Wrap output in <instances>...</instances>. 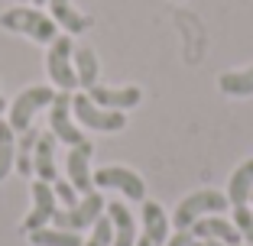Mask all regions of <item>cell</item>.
I'll use <instances>...</instances> for the list:
<instances>
[{"mask_svg": "<svg viewBox=\"0 0 253 246\" xmlns=\"http://www.w3.org/2000/svg\"><path fill=\"white\" fill-rule=\"evenodd\" d=\"M107 217L114 224V246H136L140 233H136V220L130 214V208L124 201H111L107 204Z\"/></svg>", "mask_w": 253, "mask_h": 246, "instance_id": "16", "label": "cell"}, {"mask_svg": "<svg viewBox=\"0 0 253 246\" xmlns=\"http://www.w3.org/2000/svg\"><path fill=\"white\" fill-rule=\"evenodd\" d=\"M39 130H23L20 140H16V172L20 175H33V149H36Z\"/></svg>", "mask_w": 253, "mask_h": 246, "instance_id": "22", "label": "cell"}, {"mask_svg": "<svg viewBox=\"0 0 253 246\" xmlns=\"http://www.w3.org/2000/svg\"><path fill=\"white\" fill-rule=\"evenodd\" d=\"M169 214L159 201H143V233L136 237V246H166L169 233Z\"/></svg>", "mask_w": 253, "mask_h": 246, "instance_id": "11", "label": "cell"}, {"mask_svg": "<svg viewBox=\"0 0 253 246\" xmlns=\"http://www.w3.org/2000/svg\"><path fill=\"white\" fill-rule=\"evenodd\" d=\"M0 26L7 33H16V36H30L33 42L49 45L55 36H59V26L49 13H42L39 7H10L0 13Z\"/></svg>", "mask_w": 253, "mask_h": 246, "instance_id": "1", "label": "cell"}, {"mask_svg": "<svg viewBox=\"0 0 253 246\" xmlns=\"http://www.w3.org/2000/svg\"><path fill=\"white\" fill-rule=\"evenodd\" d=\"M250 201H253V198H250Z\"/></svg>", "mask_w": 253, "mask_h": 246, "instance_id": "30", "label": "cell"}, {"mask_svg": "<svg viewBox=\"0 0 253 246\" xmlns=\"http://www.w3.org/2000/svg\"><path fill=\"white\" fill-rule=\"evenodd\" d=\"M16 169V133L7 120H0V181Z\"/></svg>", "mask_w": 253, "mask_h": 246, "instance_id": "21", "label": "cell"}, {"mask_svg": "<svg viewBox=\"0 0 253 246\" xmlns=\"http://www.w3.org/2000/svg\"><path fill=\"white\" fill-rule=\"evenodd\" d=\"M72 113H75V120H78L84 130H97V133H120V130L126 127V113L124 110L97 107L88 97V91L72 97Z\"/></svg>", "mask_w": 253, "mask_h": 246, "instance_id": "5", "label": "cell"}, {"mask_svg": "<svg viewBox=\"0 0 253 246\" xmlns=\"http://www.w3.org/2000/svg\"><path fill=\"white\" fill-rule=\"evenodd\" d=\"M49 133H52L59 142H65V146H78V142H84V133L75 127L72 94H65V91H59L55 101L49 104Z\"/></svg>", "mask_w": 253, "mask_h": 246, "instance_id": "9", "label": "cell"}, {"mask_svg": "<svg viewBox=\"0 0 253 246\" xmlns=\"http://www.w3.org/2000/svg\"><path fill=\"white\" fill-rule=\"evenodd\" d=\"M88 97L94 101L97 107H107V110H133L136 104L143 101V91L136 84H126V88H107V84L97 81L94 88H88Z\"/></svg>", "mask_w": 253, "mask_h": 246, "instance_id": "12", "label": "cell"}, {"mask_svg": "<svg viewBox=\"0 0 253 246\" xmlns=\"http://www.w3.org/2000/svg\"><path fill=\"white\" fill-rule=\"evenodd\" d=\"M192 237L195 240H221V243H231V246H240V243H244L240 230L234 227V220H227V217H221V214L201 217L198 224L192 227Z\"/></svg>", "mask_w": 253, "mask_h": 246, "instance_id": "13", "label": "cell"}, {"mask_svg": "<svg viewBox=\"0 0 253 246\" xmlns=\"http://www.w3.org/2000/svg\"><path fill=\"white\" fill-rule=\"evenodd\" d=\"M94 188L101 191H120L126 201H146V181L140 172L126 169V165H104L94 172Z\"/></svg>", "mask_w": 253, "mask_h": 246, "instance_id": "7", "label": "cell"}, {"mask_svg": "<svg viewBox=\"0 0 253 246\" xmlns=\"http://www.w3.org/2000/svg\"><path fill=\"white\" fill-rule=\"evenodd\" d=\"M49 52H45V75L52 81L55 91H65L72 94L78 88V75H75V42L72 36H55L52 42L45 45Z\"/></svg>", "mask_w": 253, "mask_h": 246, "instance_id": "3", "label": "cell"}, {"mask_svg": "<svg viewBox=\"0 0 253 246\" xmlns=\"http://www.w3.org/2000/svg\"><path fill=\"white\" fill-rule=\"evenodd\" d=\"M49 16L55 20V26L68 33V36H82L91 30V16L78 13L72 0H49Z\"/></svg>", "mask_w": 253, "mask_h": 246, "instance_id": "15", "label": "cell"}, {"mask_svg": "<svg viewBox=\"0 0 253 246\" xmlns=\"http://www.w3.org/2000/svg\"><path fill=\"white\" fill-rule=\"evenodd\" d=\"M33 246H84L82 233H72V230H59V227H42V230H33L26 233Z\"/></svg>", "mask_w": 253, "mask_h": 246, "instance_id": "20", "label": "cell"}, {"mask_svg": "<svg viewBox=\"0 0 253 246\" xmlns=\"http://www.w3.org/2000/svg\"><path fill=\"white\" fill-rule=\"evenodd\" d=\"M7 107H10V104H7V101H3V97H0V117L7 113Z\"/></svg>", "mask_w": 253, "mask_h": 246, "instance_id": "27", "label": "cell"}, {"mask_svg": "<svg viewBox=\"0 0 253 246\" xmlns=\"http://www.w3.org/2000/svg\"><path fill=\"white\" fill-rule=\"evenodd\" d=\"M227 208H231V201H227V194H224V191L201 188V191L185 194V198L175 204L172 224H175V230H192L201 217H208V214H224Z\"/></svg>", "mask_w": 253, "mask_h": 246, "instance_id": "2", "label": "cell"}, {"mask_svg": "<svg viewBox=\"0 0 253 246\" xmlns=\"http://www.w3.org/2000/svg\"><path fill=\"white\" fill-rule=\"evenodd\" d=\"M55 136L45 130V133H39L36 140V149H33V175L42 181H55L59 178V169H55Z\"/></svg>", "mask_w": 253, "mask_h": 246, "instance_id": "14", "label": "cell"}, {"mask_svg": "<svg viewBox=\"0 0 253 246\" xmlns=\"http://www.w3.org/2000/svg\"><path fill=\"white\" fill-rule=\"evenodd\" d=\"M55 94H59V91L49 88V84H33V88H23L20 94L10 101V107H7V123L13 127V133L20 136L23 130H30L33 127V117L52 104Z\"/></svg>", "mask_w": 253, "mask_h": 246, "instance_id": "4", "label": "cell"}, {"mask_svg": "<svg viewBox=\"0 0 253 246\" xmlns=\"http://www.w3.org/2000/svg\"><path fill=\"white\" fill-rule=\"evenodd\" d=\"M192 230H175L169 240H166V246H192Z\"/></svg>", "mask_w": 253, "mask_h": 246, "instance_id": "26", "label": "cell"}, {"mask_svg": "<svg viewBox=\"0 0 253 246\" xmlns=\"http://www.w3.org/2000/svg\"><path fill=\"white\" fill-rule=\"evenodd\" d=\"M75 75H78V88H94L101 81V59L94 49H75Z\"/></svg>", "mask_w": 253, "mask_h": 246, "instance_id": "18", "label": "cell"}, {"mask_svg": "<svg viewBox=\"0 0 253 246\" xmlns=\"http://www.w3.org/2000/svg\"><path fill=\"white\" fill-rule=\"evenodd\" d=\"M33 3H36V7H42V3H49V0H33Z\"/></svg>", "mask_w": 253, "mask_h": 246, "instance_id": "28", "label": "cell"}, {"mask_svg": "<svg viewBox=\"0 0 253 246\" xmlns=\"http://www.w3.org/2000/svg\"><path fill=\"white\" fill-rule=\"evenodd\" d=\"M234 227H237L240 230V237H244V233H250L253 230V208H247V204H240V208H234Z\"/></svg>", "mask_w": 253, "mask_h": 246, "instance_id": "25", "label": "cell"}, {"mask_svg": "<svg viewBox=\"0 0 253 246\" xmlns=\"http://www.w3.org/2000/svg\"><path fill=\"white\" fill-rule=\"evenodd\" d=\"M52 191H55V201H59L62 208H75V204H78V191H75V185L68 178H55Z\"/></svg>", "mask_w": 253, "mask_h": 246, "instance_id": "24", "label": "cell"}, {"mask_svg": "<svg viewBox=\"0 0 253 246\" xmlns=\"http://www.w3.org/2000/svg\"><path fill=\"white\" fill-rule=\"evenodd\" d=\"M55 211H59V201H55L52 181L36 178V181H33V208H30V214L23 217L20 230L23 233H33V230L49 227V224H52V217H55Z\"/></svg>", "mask_w": 253, "mask_h": 246, "instance_id": "8", "label": "cell"}, {"mask_svg": "<svg viewBox=\"0 0 253 246\" xmlns=\"http://www.w3.org/2000/svg\"><path fill=\"white\" fill-rule=\"evenodd\" d=\"M91 156H94V146L88 140L78 142V146H68L65 156V175L75 185L78 194H91L94 191V172H91Z\"/></svg>", "mask_w": 253, "mask_h": 246, "instance_id": "10", "label": "cell"}, {"mask_svg": "<svg viewBox=\"0 0 253 246\" xmlns=\"http://www.w3.org/2000/svg\"><path fill=\"white\" fill-rule=\"evenodd\" d=\"M224 194H227L231 208L250 204V198H253V159H244V162L231 172V181H227V191Z\"/></svg>", "mask_w": 253, "mask_h": 246, "instance_id": "17", "label": "cell"}, {"mask_svg": "<svg viewBox=\"0 0 253 246\" xmlns=\"http://www.w3.org/2000/svg\"><path fill=\"white\" fill-rule=\"evenodd\" d=\"M192 246H205V243H201V240H192Z\"/></svg>", "mask_w": 253, "mask_h": 246, "instance_id": "29", "label": "cell"}, {"mask_svg": "<svg viewBox=\"0 0 253 246\" xmlns=\"http://www.w3.org/2000/svg\"><path fill=\"white\" fill-rule=\"evenodd\" d=\"M217 88L227 97H253V65L240 68V71H224L217 78Z\"/></svg>", "mask_w": 253, "mask_h": 246, "instance_id": "19", "label": "cell"}, {"mask_svg": "<svg viewBox=\"0 0 253 246\" xmlns=\"http://www.w3.org/2000/svg\"><path fill=\"white\" fill-rule=\"evenodd\" d=\"M107 211V201L101 198L97 191L91 194H82L75 208H59L52 217V227L59 230H72V233H82V230H91L97 224V217Z\"/></svg>", "mask_w": 253, "mask_h": 246, "instance_id": "6", "label": "cell"}, {"mask_svg": "<svg viewBox=\"0 0 253 246\" xmlns=\"http://www.w3.org/2000/svg\"><path fill=\"white\" fill-rule=\"evenodd\" d=\"M84 246H114V224H111V217H107V211L91 227V237L84 240Z\"/></svg>", "mask_w": 253, "mask_h": 246, "instance_id": "23", "label": "cell"}]
</instances>
